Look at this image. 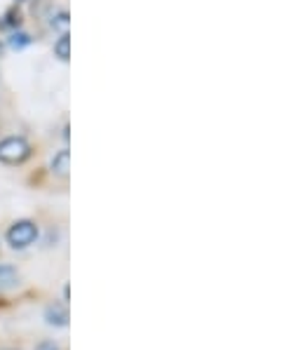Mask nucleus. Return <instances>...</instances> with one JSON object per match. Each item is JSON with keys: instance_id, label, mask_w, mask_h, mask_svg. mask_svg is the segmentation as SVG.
<instances>
[{"instance_id": "2", "label": "nucleus", "mask_w": 303, "mask_h": 350, "mask_svg": "<svg viewBox=\"0 0 303 350\" xmlns=\"http://www.w3.org/2000/svg\"><path fill=\"white\" fill-rule=\"evenodd\" d=\"M36 240H38V226L34 221H29V219L10 226L8 245L12 247V250H26V247H31Z\"/></svg>"}, {"instance_id": "7", "label": "nucleus", "mask_w": 303, "mask_h": 350, "mask_svg": "<svg viewBox=\"0 0 303 350\" xmlns=\"http://www.w3.org/2000/svg\"><path fill=\"white\" fill-rule=\"evenodd\" d=\"M52 29H57L62 36H66L68 33V29H71V17H68V12L66 10H59V12H54L52 14Z\"/></svg>"}, {"instance_id": "5", "label": "nucleus", "mask_w": 303, "mask_h": 350, "mask_svg": "<svg viewBox=\"0 0 303 350\" xmlns=\"http://www.w3.org/2000/svg\"><path fill=\"white\" fill-rule=\"evenodd\" d=\"M19 282V273L14 266H8V263H0V292H8V289L17 287Z\"/></svg>"}, {"instance_id": "10", "label": "nucleus", "mask_w": 303, "mask_h": 350, "mask_svg": "<svg viewBox=\"0 0 303 350\" xmlns=\"http://www.w3.org/2000/svg\"><path fill=\"white\" fill-rule=\"evenodd\" d=\"M34 350H59V346L54 341H42V343H38Z\"/></svg>"}, {"instance_id": "1", "label": "nucleus", "mask_w": 303, "mask_h": 350, "mask_svg": "<svg viewBox=\"0 0 303 350\" xmlns=\"http://www.w3.org/2000/svg\"><path fill=\"white\" fill-rule=\"evenodd\" d=\"M31 144L26 142L24 137H8L0 142V163L10 165V167H17L24 165L26 160L31 158Z\"/></svg>"}, {"instance_id": "13", "label": "nucleus", "mask_w": 303, "mask_h": 350, "mask_svg": "<svg viewBox=\"0 0 303 350\" xmlns=\"http://www.w3.org/2000/svg\"><path fill=\"white\" fill-rule=\"evenodd\" d=\"M17 3H24V0H17Z\"/></svg>"}, {"instance_id": "8", "label": "nucleus", "mask_w": 303, "mask_h": 350, "mask_svg": "<svg viewBox=\"0 0 303 350\" xmlns=\"http://www.w3.org/2000/svg\"><path fill=\"white\" fill-rule=\"evenodd\" d=\"M19 26H21V12L17 10V5H14V8H10L0 17V29H19Z\"/></svg>"}, {"instance_id": "11", "label": "nucleus", "mask_w": 303, "mask_h": 350, "mask_svg": "<svg viewBox=\"0 0 303 350\" xmlns=\"http://www.w3.org/2000/svg\"><path fill=\"white\" fill-rule=\"evenodd\" d=\"M0 57H3V42H0Z\"/></svg>"}, {"instance_id": "4", "label": "nucleus", "mask_w": 303, "mask_h": 350, "mask_svg": "<svg viewBox=\"0 0 303 350\" xmlns=\"http://www.w3.org/2000/svg\"><path fill=\"white\" fill-rule=\"evenodd\" d=\"M68 160H71V153H68V148H62L57 155L52 158V174L59 176V179H68Z\"/></svg>"}, {"instance_id": "6", "label": "nucleus", "mask_w": 303, "mask_h": 350, "mask_svg": "<svg viewBox=\"0 0 303 350\" xmlns=\"http://www.w3.org/2000/svg\"><path fill=\"white\" fill-rule=\"evenodd\" d=\"M54 57L59 59V62H68L71 59V38L66 36H59V40L54 42Z\"/></svg>"}, {"instance_id": "3", "label": "nucleus", "mask_w": 303, "mask_h": 350, "mask_svg": "<svg viewBox=\"0 0 303 350\" xmlns=\"http://www.w3.org/2000/svg\"><path fill=\"white\" fill-rule=\"evenodd\" d=\"M45 320L52 327H66L68 325V308L66 304H52L45 310Z\"/></svg>"}, {"instance_id": "12", "label": "nucleus", "mask_w": 303, "mask_h": 350, "mask_svg": "<svg viewBox=\"0 0 303 350\" xmlns=\"http://www.w3.org/2000/svg\"><path fill=\"white\" fill-rule=\"evenodd\" d=\"M3 350H12V348H3Z\"/></svg>"}, {"instance_id": "9", "label": "nucleus", "mask_w": 303, "mask_h": 350, "mask_svg": "<svg viewBox=\"0 0 303 350\" xmlns=\"http://www.w3.org/2000/svg\"><path fill=\"white\" fill-rule=\"evenodd\" d=\"M26 45H31V36L29 33H17V31H14L12 36H10V47H12V50H24Z\"/></svg>"}]
</instances>
